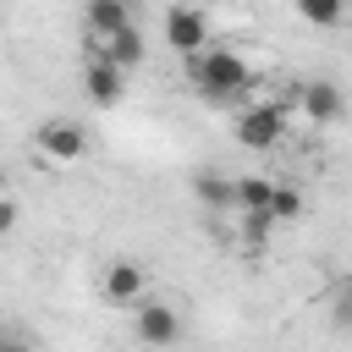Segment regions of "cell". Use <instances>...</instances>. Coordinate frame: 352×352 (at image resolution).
Returning a JSON list of instances; mask_svg holds the SVG:
<instances>
[{
	"label": "cell",
	"instance_id": "10",
	"mask_svg": "<svg viewBox=\"0 0 352 352\" xmlns=\"http://www.w3.org/2000/svg\"><path fill=\"white\" fill-rule=\"evenodd\" d=\"M192 198H198L204 209L226 214V209H236V182H226L220 170H198V176H192Z\"/></svg>",
	"mask_w": 352,
	"mask_h": 352
},
{
	"label": "cell",
	"instance_id": "18",
	"mask_svg": "<svg viewBox=\"0 0 352 352\" xmlns=\"http://www.w3.org/2000/svg\"><path fill=\"white\" fill-rule=\"evenodd\" d=\"M187 6H209V0H187Z\"/></svg>",
	"mask_w": 352,
	"mask_h": 352
},
{
	"label": "cell",
	"instance_id": "11",
	"mask_svg": "<svg viewBox=\"0 0 352 352\" xmlns=\"http://www.w3.org/2000/svg\"><path fill=\"white\" fill-rule=\"evenodd\" d=\"M94 55L116 60L121 72H132V66H143V55H148V50H143V33H138V22H132V28H121V33H116L104 50H94Z\"/></svg>",
	"mask_w": 352,
	"mask_h": 352
},
{
	"label": "cell",
	"instance_id": "8",
	"mask_svg": "<svg viewBox=\"0 0 352 352\" xmlns=\"http://www.w3.org/2000/svg\"><path fill=\"white\" fill-rule=\"evenodd\" d=\"M82 88H88V99L94 104H121V94H126V72L116 66V60H104V55H94L88 66H82Z\"/></svg>",
	"mask_w": 352,
	"mask_h": 352
},
{
	"label": "cell",
	"instance_id": "13",
	"mask_svg": "<svg viewBox=\"0 0 352 352\" xmlns=\"http://www.w3.org/2000/svg\"><path fill=\"white\" fill-rule=\"evenodd\" d=\"M270 231H275V214H270V209H242V214H236V236H242V248L258 253V248L270 242Z\"/></svg>",
	"mask_w": 352,
	"mask_h": 352
},
{
	"label": "cell",
	"instance_id": "16",
	"mask_svg": "<svg viewBox=\"0 0 352 352\" xmlns=\"http://www.w3.org/2000/svg\"><path fill=\"white\" fill-rule=\"evenodd\" d=\"M16 220H22V204L6 192V198H0V231H16Z\"/></svg>",
	"mask_w": 352,
	"mask_h": 352
},
{
	"label": "cell",
	"instance_id": "3",
	"mask_svg": "<svg viewBox=\"0 0 352 352\" xmlns=\"http://www.w3.org/2000/svg\"><path fill=\"white\" fill-rule=\"evenodd\" d=\"M33 143H38L44 160H55V165H77V160L88 154V126L72 121V116H50V121H38Z\"/></svg>",
	"mask_w": 352,
	"mask_h": 352
},
{
	"label": "cell",
	"instance_id": "12",
	"mask_svg": "<svg viewBox=\"0 0 352 352\" xmlns=\"http://www.w3.org/2000/svg\"><path fill=\"white\" fill-rule=\"evenodd\" d=\"M275 187L280 182H270V176H236V214L242 209H270L275 204Z\"/></svg>",
	"mask_w": 352,
	"mask_h": 352
},
{
	"label": "cell",
	"instance_id": "4",
	"mask_svg": "<svg viewBox=\"0 0 352 352\" xmlns=\"http://www.w3.org/2000/svg\"><path fill=\"white\" fill-rule=\"evenodd\" d=\"M165 44L176 50V55H187V60H198L204 50H214L209 44V16H204V6H170L165 11Z\"/></svg>",
	"mask_w": 352,
	"mask_h": 352
},
{
	"label": "cell",
	"instance_id": "9",
	"mask_svg": "<svg viewBox=\"0 0 352 352\" xmlns=\"http://www.w3.org/2000/svg\"><path fill=\"white\" fill-rule=\"evenodd\" d=\"M104 297L121 302V308H138L143 302V264L138 258H110L104 264Z\"/></svg>",
	"mask_w": 352,
	"mask_h": 352
},
{
	"label": "cell",
	"instance_id": "14",
	"mask_svg": "<svg viewBox=\"0 0 352 352\" xmlns=\"http://www.w3.org/2000/svg\"><path fill=\"white\" fill-rule=\"evenodd\" d=\"M297 16L308 28H341L346 22V0H297Z\"/></svg>",
	"mask_w": 352,
	"mask_h": 352
},
{
	"label": "cell",
	"instance_id": "2",
	"mask_svg": "<svg viewBox=\"0 0 352 352\" xmlns=\"http://www.w3.org/2000/svg\"><path fill=\"white\" fill-rule=\"evenodd\" d=\"M286 126H292V116H286L280 104H264V99H253V104H242V110H236V121H231V138H236L248 154H270V148H280Z\"/></svg>",
	"mask_w": 352,
	"mask_h": 352
},
{
	"label": "cell",
	"instance_id": "7",
	"mask_svg": "<svg viewBox=\"0 0 352 352\" xmlns=\"http://www.w3.org/2000/svg\"><path fill=\"white\" fill-rule=\"evenodd\" d=\"M297 110H302L314 126H330V121H341L346 99H341V88H336V82L314 77V82H297Z\"/></svg>",
	"mask_w": 352,
	"mask_h": 352
},
{
	"label": "cell",
	"instance_id": "5",
	"mask_svg": "<svg viewBox=\"0 0 352 352\" xmlns=\"http://www.w3.org/2000/svg\"><path fill=\"white\" fill-rule=\"evenodd\" d=\"M132 330H138L143 346H176L182 341V314L170 302H160V297H143L132 308Z\"/></svg>",
	"mask_w": 352,
	"mask_h": 352
},
{
	"label": "cell",
	"instance_id": "17",
	"mask_svg": "<svg viewBox=\"0 0 352 352\" xmlns=\"http://www.w3.org/2000/svg\"><path fill=\"white\" fill-rule=\"evenodd\" d=\"M0 352H33V346H28V341H16V336H11V341H0Z\"/></svg>",
	"mask_w": 352,
	"mask_h": 352
},
{
	"label": "cell",
	"instance_id": "1",
	"mask_svg": "<svg viewBox=\"0 0 352 352\" xmlns=\"http://www.w3.org/2000/svg\"><path fill=\"white\" fill-rule=\"evenodd\" d=\"M192 82H198V94L209 99V104H253V66L236 55V50H204L192 66Z\"/></svg>",
	"mask_w": 352,
	"mask_h": 352
},
{
	"label": "cell",
	"instance_id": "6",
	"mask_svg": "<svg viewBox=\"0 0 352 352\" xmlns=\"http://www.w3.org/2000/svg\"><path fill=\"white\" fill-rule=\"evenodd\" d=\"M82 28H88V44H94V50H104L121 28H132V0H88Z\"/></svg>",
	"mask_w": 352,
	"mask_h": 352
},
{
	"label": "cell",
	"instance_id": "15",
	"mask_svg": "<svg viewBox=\"0 0 352 352\" xmlns=\"http://www.w3.org/2000/svg\"><path fill=\"white\" fill-rule=\"evenodd\" d=\"M270 214H275V226H280V220H297V214H302V192H297V187H275Z\"/></svg>",
	"mask_w": 352,
	"mask_h": 352
}]
</instances>
